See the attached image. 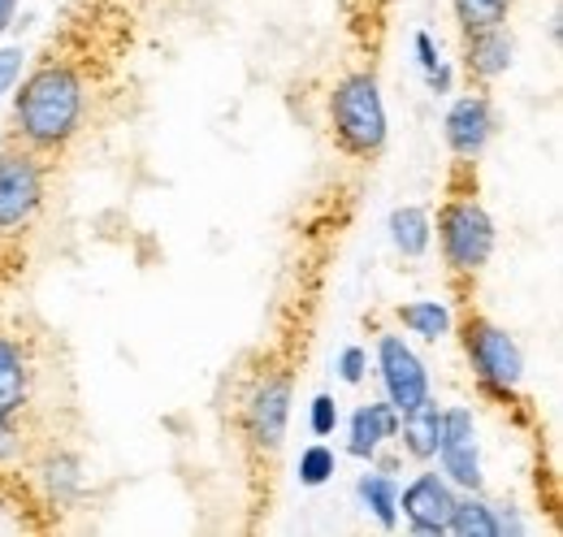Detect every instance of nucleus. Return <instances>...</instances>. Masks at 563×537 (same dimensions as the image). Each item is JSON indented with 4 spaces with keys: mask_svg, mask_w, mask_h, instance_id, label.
Here are the masks:
<instances>
[{
    "mask_svg": "<svg viewBox=\"0 0 563 537\" xmlns=\"http://www.w3.org/2000/svg\"><path fill=\"white\" fill-rule=\"evenodd\" d=\"M82 109H87L82 78L70 66H57V62L26 74V83H22L18 100H13L18 134L26 139V147L35 156L62 152L82 127Z\"/></svg>",
    "mask_w": 563,
    "mask_h": 537,
    "instance_id": "1",
    "label": "nucleus"
},
{
    "mask_svg": "<svg viewBox=\"0 0 563 537\" xmlns=\"http://www.w3.org/2000/svg\"><path fill=\"white\" fill-rule=\"evenodd\" d=\"M330 122H334V139L347 156H377L386 147V100L373 74H347L334 91H330Z\"/></svg>",
    "mask_w": 563,
    "mask_h": 537,
    "instance_id": "2",
    "label": "nucleus"
},
{
    "mask_svg": "<svg viewBox=\"0 0 563 537\" xmlns=\"http://www.w3.org/2000/svg\"><path fill=\"white\" fill-rule=\"evenodd\" d=\"M438 243L451 273H477L494 256V217L473 196H451L438 212Z\"/></svg>",
    "mask_w": 563,
    "mask_h": 537,
    "instance_id": "3",
    "label": "nucleus"
},
{
    "mask_svg": "<svg viewBox=\"0 0 563 537\" xmlns=\"http://www.w3.org/2000/svg\"><path fill=\"white\" fill-rule=\"evenodd\" d=\"M464 355L490 395H498V399L516 395V386L525 377V351L503 326H494L486 317H468L464 321Z\"/></svg>",
    "mask_w": 563,
    "mask_h": 537,
    "instance_id": "4",
    "label": "nucleus"
},
{
    "mask_svg": "<svg viewBox=\"0 0 563 537\" xmlns=\"http://www.w3.org/2000/svg\"><path fill=\"white\" fill-rule=\"evenodd\" d=\"M44 204V165L26 147L0 156V239L22 234Z\"/></svg>",
    "mask_w": 563,
    "mask_h": 537,
    "instance_id": "5",
    "label": "nucleus"
},
{
    "mask_svg": "<svg viewBox=\"0 0 563 537\" xmlns=\"http://www.w3.org/2000/svg\"><path fill=\"white\" fill-rule=\"evenodd\" d=\"M442 476L455 490H482V442H477V420L468 407H442V438H438V456Z\"/></svg>",
    "mask_w": 563,
    "mask_h": 537,
    "instance_id": "6",
    "label": "nucleus"
},
{
    "mask_svg": "<svg viewBox=\"0 0 563 537\" xmlns=\"http://www.w3.org/2000/svg\"><path fill=\"white\" fill-rule=\"evenodd\" d=\"M377 377H382L386 403L395 412H408V407L429 399V369H424L421 355L408 347L404 335L377 338Z\"/></svg>",
    "mask_w": 563,
    "mask_h": 537,
    "instance_id": "7",
    "label": "nucleus"
},
{
    "mask_svg": "<svg viewBox=\"0 0 563 537\" xmlns=\"http://www.w3.org/2000/svg\"><path fill=\"white\" fill-rule=\"evenodd\" d=\"M455 503V485L442 472H417L404 490H399V512L408 520V529L421 537L446 534V516Z\"/></svg>",
    "mask_w": 563,
    "mask_h": 537,
    "instance_id": "8",
    "label": "nucleus"
},
{
    "mask_svg": "<svg viewBox=\"0 0 563 537\" xmlns=\"http://www.w3.org/2000/svg\"><path fill=\"white\" fill-rule=\"evenodd\" d=\"M286 420H290V377L286 373H269L247 395V412H243L247 438L261 451H278L282 438H286Z\"/></svg>",
    "mask_w": 563,
    "mask_h": 537,
    "instance_id": "9",
    "label": "nucleus"
},
{
    "mask_svg": "<svg viewBox=\"0 0 563 537\" xmlns=\"http://www.w3.org/2000/svg\"><path fill=\"white\" fill-rule=\"evenodd\" d=\"M442 131H446V147H451L460 161H477V156L486 152V143H490V134H494L490 100H486L482 91L460 96V100L446 109Z\"/></svg>",
    "mask_w": 563,
    "mask_h": 537,
    "instance_id": "10",
    "label": "nucleus"
},
{
    "mask_svg": "<svg viewBox=\"0 0 563 537\" xmlns=\"http://www.w3.org/2000/svg\"><path fill=\"white\" fill-rule=\"evenodd\" d=\"M395 438H399V412L386 399L360 403L352 412V420H347V456H355V460L373 464L377 451L386 442H395Z\"/></svg>",
    "mask_w": 563,
    "mask_h": 537,
    "instance_id": "11",
    "label": "nucleus"
},
{
    "mask_svg": "<svg viewBox=\"0 0 563 537\" xmlns=\"http://www.w3.org/2000/svg\"><path fill=\"white\" fill-rule=\"evenodd\" d=\"M511 53H516V48H511V35H507L503 26L464 35V69H468L473 78H482V83L503 78V74L511 69Z\"/></svg>",
    "mask_w": 563,
    "mask_h": 537,
    "instance_id": "12",
    "label": "nucleus"
},
{
    "mask_svg": "<svg viewBox=\"0 0 563 537\" xmlns=\"http://www.w3.org/2000/svg\"><path fill=\"white\" fill-rule=\"evenodd\" d=\"M399 434H404V451L412 460L429 464L438 456V438H442V407L433 403V395L408 412H399Z\"/></svg>",
    "mask_w": 563,
    "mask_h": 537,
    "instance_id": "13",
    "label": "nucleus"
},
{
    "mask_svg": "<svg viewBox=\"0 0 563 537\" xmlns=\"http://www.w3.org/2000/svg\"><path fill=\"white\" fill-rule=\"evenodd\" d=\"M31 399V369L13 338L0 335V420H13Z\"/></svg>",
    "mask_w": 563,
    "mask_h": 537,
    "instance_id": "14",
    "label": "nucleus"
},
{
    "mask_svg": "<svg viewBox=\"0 0 563 537\" xmlns=\"http://www.w3.org/2000/svg\"><path fill=\"white\" fill-rule=\"evenodd\" d=\"M386 226H390V243L408 261H421L424 252H429V243H433V217L424 212L421 204H399Z\"/></svg>",
    "mask_w": 563,
    "mask_h": 537,
    "instance_id": "15",
    "label": "nucleus"
},
{
    "mask_svg": "<svg viewBox=\"0 0 563 537\" xmlns=\"http://www.w3.org/2000/svg\"><path fill=\"white\" fill-rule=\"evenodd\" d=\"M446 534H455V537H498V516H494V503H486V498H482V490H464V494H455L451 516H446Z\"/></svg>",
    "mask_w": 563,
    "mask_h": 537,
    "instance_id": "16",
    "label": "nucleus"
},
{
    "mask_svg": "<svg viewBox=\"0 0 563 537\" xmlns=\"http://www.w3.org/2000/svg\"><path fill=\"white\" fill-rule=\"evenodd\" d=\"M355 494H360L364 512H373V520L382 529H399V481L390 472H364L355 481Z\"/></svg>",
    "mask_w": 563,
    "mask_h": 537,
    "instance_id": "17",
    "label": "nucleus"
},
{
    "mask_svg": "<svg viewBox=\"0 0 563 537\" xmlns=\"http://www.w3.org/2000/svg\"><path fill=\"white\" fill-rule=\"evenodd\" d=\"M399 321L408 335L424 338V342H438V338L451 335V308L442 299H412V304H399Z\"/></svg>",
    "mask_w": 563,
    "mask_h": 537,
    "instance_id": "18",
    "label": "nucleus"
},
{
    "mask_svg": "<svg viewBox=\"0 0 563 537\" xmlns=\"http://www.w3.org/2000/svg\"><path fill=\"white\" fill-rule=\"evenodd\" d=\"M451 9H455L460 31L473 35V31H494V26H503L507 13H511V0H451Z\"/></svg>",
    "mask_w": 563,
    "mask_h": 537,
    "instance_id": "19",
    "label": "nucleus"
},
{
    "mask_svg": "<svg viewBox=\"0 0 563 537\" xmlns=\"http://www.w3.org/2000/svg\"><path fill=\"white\" fill-rule=\"evenodd\" d=\"M334 472H339V451H334V447H325V442H312V447H303V456H299V464H295V476H299V485H308V490L325 485Z\"/></svg>",
    "mask_w": 563,
    "mask_h": 537,
    "instance_id": "20",
    "label": "nucleus"
},
{
    "mask_svg": "<svg viewBox=\"0 0 563 537\" xmlns=\"http://www.w3.org/2000/svg\"><path fill=\"white\" fill-rule=\"evenodd\" d=\"M339 425H343V412H339L334 395H317V399L308 403V429H312L317 438H334Z\"/></svg>",
    "mask_w": 563,
    "mask_h": 537,
    "instance_id": "21",
    "label": "nucleus"
},
{
    "mask_svg": "<svg viewBox=\"0 0 563 537\" xmlns=\"http://www.w3.org/2000/svg\"><path fill=\"white\" fill-rule=\"evenodd\" d=\"M44 472H48V485H53L57 498H70L74 490L82 485V472H78V460H74V456H53Z\"/></svg>",
    "mask_w": 563,
    "mask_h": 537,
    "instance_id": "22",
    "label": "nucleus"
},
{
    "mask_svg": "<svg viewBox=\"0 0 563 537\" xmlns=\"http://www.w3.org/2000/svg\"><path fill=\"white\" fill-rule=\"evenodd\" d=\"M339 377H343L347 386H360V382L368 377V351H364V347H343V355H339Z\"/></svg>",
    "mask_w": 563,
    "mask_h": 537,
    "instance_id": "23",
    "label": "nucleus"
},
{
    "mask_svg": "<svg viewBox=\"0 0 563 537\" xmlns=\"http://www.w3.org/2000/svg\"><path fill=\"white\" fill-rule=\"evenodd\" d=\"M22 66H26V53L22 48H0V96L22 78Z\"/></svg>",
    "mask_w": 563,
    "mask_h": 537,
    "instance_id": "24",
    "label": "nucleus"
},
{
    "mask_svg": "<svg viewBox=\"0 0 563 537\" xmlns=\"http://www.w3.org/2000/svg\"><path fill=\"white\" fill-rule=\"evenodd\" d=\"M412 48H417V66H421L424 74H429V69L442 66V53H438V44H433V35H429V31H417Z\"/></svg>",
    "mask_w": 563,
    "mask_h": 537,
    "instance_id": "25",
    "label": "nucleus"
},
{
    "mask_svg": "<svg viewBox=\"0 0 563 537\" xmlns=\"http://www.w3.org/2000/svg\"><path fill=\"white\" fill-rule=\"evenodd\" d=\"M424 78H429V91H433V96H451V87H455V69L446 66V62L438 69H429Z\"/></svg>",
    "mask_w": 563,
    "mask_h": 537,
    "instance_id": "26",
    "label": "nucleus"
},
{
    "mask_svg": "<svg viewBox=\"0 0 563 537\" xmlns=\"http://www.w3.org/2000/svg\"><path fill=\"white\" fill-rule=\"evenodd\" d=\"M13 451H18V429H13V420H0V464H4Z\"/></svg>",
    "mask_w": 563,
    "mask_h": 537,
    "instance_id": "27",
    "label": "nucleus"
},
{
    "mask_svg": "<svg viewBox=\"0 0 563 537\" xmlns=\"http://www.w3.org/2000/svg\"><path fill=\"white\" fill-rule=\"evenodd\" d=\"M18 4H22V0H0V35L13 26V13H18Z\"/></svg>",
    "mask_w": 563,
    "mask_h": 537,
    "instance_id": "28",
    "label": "nucleus"
}]
</instances>
